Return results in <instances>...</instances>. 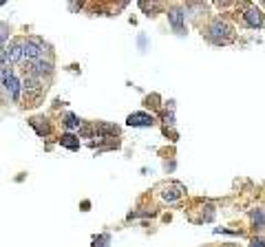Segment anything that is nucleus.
<instances>
[{"mask_svg": "<svg viewBox=\"0 0 265 247\" xmlns=\"http://www.w3.org/2000/svg\"><path fill=\"white\" fill-rule=\"evenodd\" d=\"M232 33H234V29L228 22H223V20H215V22L210 24V29H208V38H210L215 44L232 42Z\"/></svg>", "mask_w": 265, "mask_h": 247, "instance_id": "obj_2", "label": "nucleus"}, {"mask_svg": "<svg viewBox=\"0 0 265 247\" xmlns=\"http://www.w3.org/2000/svg\"><path fill=\"white\" fill-rule=\"evenodd\" d=\"M139 7L144 9V11H157V9H161L159 4H148V2H139Z\"/></svg>", "mask_w": 265, "mask_h": 247, "instance_id": "obj_15", "label": "nucleus"}, {"mask_svg": "<svg viewBox=\"0 0 265 247\" xmlns=\"http://www.w3.org/2000/svg\"><path fill=\"white\" fill-rule=\"evenodd\" d=\"M129 126L150 128V126H155V117L148 115V113H132V115H129Z\"/></svg>", "mask_w": 265, "mask_h": 247, "instance_id": "obj_6", "label": "nucleus"}, {"mask_svg": "<svg viewBox=\"0 0 265 247\" xmlns=\"http://www.w3.org/2000/svg\"><path fill=\"white\" fill-rule=\"evenodd\" d=\"M252 247H265V243H263L261 239H254V241H252Z\"/></svg>", "mask_w": 265, "mask_h": 247, "instance_id": "obj_16", "label": "nucleus"}, {"mask_svg": "<svg viewBox=\"0 0 265 247\" xmlns=\"http://www.w3.org/2000/svg\"><path fill=\"white\" fill-rule=\"evenodd\" d=\"M64 126L66 128H78L80 126V120L73 115V113H69V115H66V120H64Z\"/></svg>", "mask_w": 265, "mask_h": 247, "instance_id": "obj_13", "label": "nucleus"}, {"mask_svg": "<svg viewBox=\"0 0 265 247\" xmlns=\"http://www.w3.org/2000/svg\"><path fill=\"white\" fill-rule=\"evenodd\" d=\"M263 27H265V24H263Z\"/></svg>", "mask_w": 265, "mask_h": 247, "instance_id": "obj_18", "label": "nucleus"}, {"mask_svg": "<svg viewBox=\"0 0 265 247\" xmlns=\"http://www.w3.org/2000/svg\"><path fill=\"white\" fill-rule=\"evenodd\" d=\"M168 22L172 24V29H175L179 35L186 33V15H183L181 7H172L170 11H168Z\"/></svg>", "mask_w": 265, "mask_h": 247, "instance_id": "obj_4", "label": "nucleus"}, {"mask_svg": "<svg viewBox=\"0 0 265 247\" xmlns=\"http://www.w3.org/2000/svg\"><path fill=\"white\" fill-rule=\"evenodd\" d=\"M22 51H24V58H27V62L42 60L44 58V40L38 38V35H31V38L24 40Z\"/></svg>", "mask_w": 265, "mask_h": 247, "instance_id": "obj_3", "label": "nucleus"}, {"mask_svg": "<svg viewBox=\"0 0 265 247\" xmlns=\"http://www.w3.org/2000/svg\"><path fill=\"white\" fill-rule=\"evenodd\" d=\"M60 143H62L64 148H69V150H80V139L75 135H71V132H66V135H62V139H60Z\"/></svg>", "mask_w": 265, "mask_h": 247, "instance_id": "obj_10", "label": "nucleus"}, {"mask_svg": "<svg viewBox=\"0 0 265 247\" xmlns=\"http://www.w3.org/2000/svg\"><path fill=\"white\" fill-rule=\"evenodd\" d=\"M47 93V86H44L42 77L38 75H24L22 80V95H24V102L27 106H35V102Z\"/></svg>", "mask_w": 265, "mask_h": 247, "instance_id": "obj_1", "label": "nucleus"}, {"mask_svg": "<svg viewBox=\"0 0 265 247\" xmlns=\"http://www.w3.org/2000/svg\"><path fill=\"white\" fill-rule=\"evenodd\" d=\"M2 84H4V89H7L9 95H11V100L16 102V104H20V95H22V82H20L16 75H11V77H7Z\"/></svg>", "mask_w": 265, "mask_h": 247, "instance_id": "obj_7", "label": "nucleus"}, {"mask_svg": "<svg viewBox=\"0 0 265 247\" xmlns=\"http://www.w3.org/2000/svg\"><path fill=\"white\" fill-rule=\"evenodd\" d=\"M22 44H24V40H13V42L9 44V49H7V62L9 64H16V62H20L24 58Z\"/></svg>", "mask_w": 265, "mask_h": 247, "instance_id": "obj_9", "label": "nucleus"}, {"mask_svg": "<svg viewBox=\"0 0 265 247\" xmlns=\"http://www.w3.org/2000/svg\"><path fill=\"white\" fill-rule=\"evenodd\" d=\"M243 20H246L248 27L252 29H261L265 24V18H263V11L259 7H250L246 13H243Z\"/></svg>", "mask_w": 265, "mask_h": 247, "instance_id": "obj_5", "label": "nucleus"}, {"mask_svg": "<svg viewBox=\"0 0 265 247\" xmlns=\"http://www.w3.org/2000/svg\"><path fill=\"white\" fill-rule=\"evenodd\" d=\"M0 86H2V71H0Z\"/></svg>", "mask_w": 265, "mask_h": 247, "instance_id": "obj_17", "label": "nucleus"}, {"mask_svg": "<svg viewBox=\"0 0 265 247\" xmlns=\"http://www.w3.org/2000/svg\"><path fill=\"white\" fill-rule=\"evenodd\" d=\"M252 223H254V228L257 230H265V214L261 212V210H252Z\"/></svg>", "mask_w": 265, "mask_h": 247, "instance_id": "obj_12", "label": "nucleus"}, {"mask_svg": "<svg viewBox=\"0 0 265 247\" xmlns=\"http://www.w3.org/2000/svg\"><path fill=\"white\" fill-rule=\"evenodd\" d=\"M161 199L164 201H177L179 197H183V192H186V188H183L181 183H164L161 185Z\"/></svg>", "mask_w": 265, "mask_h": 247, "instance_id": "obj_8", "label": "nucleus"}, {"mask_svg": "<svg viewBox=\"0 0 265 247\" xmlns=\"http://www.w3.org/2000/svg\"><path fill=\"white\" fill-rule=\"evenodd\" d=\"M95 130H98L100 135H120V128L113 126V124H104V122H100L98 126H95Z\"/></svg>", "mask_w": 265, "mask_h": 247, "instance_id": "obj_11", "label": "nucleus"}, {"mask_svg": "<svg viewBox=\"0 0 265 247\" xmlns=\"http://www.w3.org/2000/svg\"><path fill=\"white\" fill-rule=\"evenodd\" d=\"M109 234H102L100 239H95V247H109Z\"/></svg>", "mask_w": 265, "mask_h": 247, "instance_id": "obj_14", "label": "nucleus"}]
</instances>
